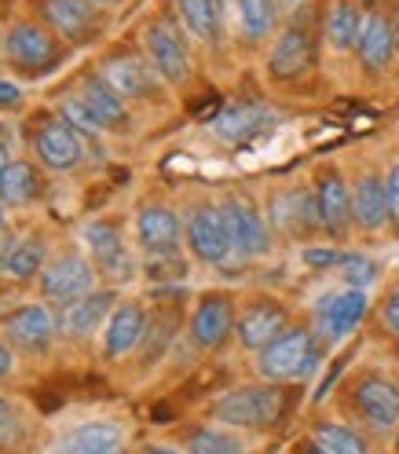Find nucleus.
Returning a JSON list of instances; mask_svg holds the SVG:
<instances>
[{
  "instance_id": "nucleus-1",
  "label": "nucleus",
  "mask_w": 399,
  "mask_h": 454,
  "mask_svg": "<svg viewBox=\"0 0 399 454\" xmlns=\"http://www.w3.org/2000/svg\"><path fill=\"white\" fill-rule=\"evenodd\" d=\"M316 363H319L316 333L308 326H286L271 345H264L256 352V374L271 385H278V381H293V378L311 374Z\"/></svg>"
},
{
  "instance_id": "nucleus-2",
  "label": "nucleus",
  "mask_w": 399,
  "mask_h": 454,
  "mask_svg": "<svg viewBox=\"0 0 399 454\" xmlns=\"http://www.w3.org/2000/svg\"><path fill=\"white\" fill-rule=\"evenodd\" d=\"M286 411V395L278 385H242L223 392L213 403V418L231 425V429H268Z\"/></svg>"
},
{
  "instance_id": "nucleus-3",
  "label": "nucleus",
  "mask_w": 399,
  "mask_h": 454,
  "mask_svg": "<svg viewBox=\"0 0 399 454\" xmlns=\"http://www.w3.org/2000/svg\"><path fill=\"white\" fill-rule=\"evenodd\" d=\"M352 411L356 418L374 433H388L399 425V385L381 378V374H366L352 385Z\"/></svg>"
},
{
  "instance_id": "nucleus-4",
  "label": "nucleus",
  "mask_w": 399,
  "mask_h": 454,
  "mask_svg": "<svg viewBox=\"0 0 399 454\" xmlns=\"http://www.w3.org/2000/svg\"><path fill=\"white\" fill-rule=\"evenodd\" d=\"M227 231H231V246L239 257H264L271 249V223L264 220V213L256 209L246 194H231L220 202Z\"/></svg>"
},
{
  "instance_id": "nucleus-5",
  "label": "nucleus",
  "mask_w": 399,
  "mask_h": 454,
  "mask_svg": "<svg viewBox=\"0 0 399 454\" xmlns=\"http://www.w3.org/2000/svg\"><path fill=\"white\" fill-rule=\"evenodd\" d=\"M187 246L194 253V261L202 264H223L231 257L235 246L220 206H194L187 213Z\"/></svg>"
},
{
  "instance_id": "nucleus-6",
  "label": "nucleus",
  "mask_w": 399,
  "mask_h": 454,
  "mask_svg": "<svg viewBox=\"0 0 399 454\" xmlns=\"http://www.w3.org/2000/svg\"><path fill=\"white\" fill-rule=\"evenodd\" d=\"M144 48L154 74L168 84H184L191 77V59H187V44L176 34L173 22H151L144 30Z\"/></svg>"
},
{
  "instance_id": "nucleus-7",
  "label": "nucleus",
  "mask_w": 399,
  "mask_h": 454,
  "mask_svg": "<svg viewBox=\"0 0 399 454\" xmlns=\"http://www.w3.org/2000/svg\"><path fill=\"white\" fill-rule=\"evenodd\" d=\"M70 114L89 129H118L129 121L125 99L103 77H89L81 84V99H70Z\"/></svg>"
},
{
  "instance_id": "nucleus-8",
  "label": "nucleus",
  "mask_w": 399,
  "mask_h": 454,
  "mask_svg": "<svg viewBox=\"0 0 399 454\" xmlns=\"http://www.w3.org/2000/svg\"><path fill=\"white\" fill-rule=\"evenodd\" d=\"M81 239H84V246H89L92 261H96V268L103 275H110L113 282H129L132 278V257H129V249H125L121 231L113 223H106V220L84 223Z\"/></svg>"
},
{
  "instance_id": "nucleus-9",
  "label": "nucleus",
  "mask_w": 399,
  "mask_h": 454,
  "mask_svg": "<svg viewBox=\"0 0 399 454\" xmlns=\"http://www.w3.org/2000/svg\"><path fill=\"white\" fill-rule=\"evenodd\" d=\"M235 323H239L235 319V301L227 294H206L202 301H198L194 316H191V340L198 348L213 352L231 337Z\"/></svg>"
},
{
  "instance_id": "nucleus-10",
  "label": "nucleus",
  "mask_w": 399,
  "mask_h": 454,
  "mask_svg": "<svg viewBox=\"0 0 399 454\" xmlns=\"http://www.w3.org/2000/svg\"><path fill=\"white\" fill-rule=\"evenodd\" d=\"M363 316H366V290L345 286L316 308V333L323 340H340L363 323Z\"/></svg>"
},
{
  "instance_id": "nucleus-11",
  "label": "nucleus",
  "mask_w": 399,
  "mask_h": 454,
  "mask_svg": "<svg viewBox=\"0 0 399 454\" xmlns=\"http://www.w3.org/2000/svg\"><path fill=\"white\" fill-rule=\"evenodd\" d=\"M316 213H319V227L326 235H345L352 223V187L345 184V176L337 168H323L316 180Z\"/></svg>"
},
{
  "instance_id": "nucleus-12",
  "label": "nucleus",
  "mask_w": 399,
  "mask_h": 454,
  "mask_svg": "<svg viewBox=\"0 0 399 454\" xmlns=\"http://www.w3.org/2000/svg\"><path fill=\"white\" fill-rule=\"evenodd\" d=\"M286 319L290 316H286V308H282V301H271V297L253 301L235 323L239 345L249 352H261L264 345H271V340L286 330Z\"/></svg>"
},
{
  "instance_id": "nucleus-13",
  "label": "nucleus",
  "mask_w": 399,
  "mask_h": 454,
  "mask_svg": "<svg viewBox=\"0 0 399 454\" xmlns=\"http://www.w3.org/2000/svg\"><path fill=\"white\" fill-rule=\"evenodd\" d=\"M278 125V114L261 103H231L213 118V136L220 144H246V139Z\"/></svg>"
},
{
  "instance_id": "nucleus-14",
  "label": "nucleus",
  "mask_w": 399,
  "mask_h": 454,
  "mask_svg": "<svg viewBox=\"0 0 399 454\" xmlns=\"http://www.w3.org/2000/svg\"><path fill=\"white\" fill-rule=\"evenodd\" d=\"M311 67H316V37H311L304 26L282 30V37L275 41V48L268 55V74L275 81H293V77L308 74Z\"/></svg>"
},
{
  "instance_id": "nucleus-15",
  "label": "nucleus",
  "mask_w": 399,
  "mask_h": 454,
  "mask_svg": "<svg viewBox=\"0 0 399 454\" xmlns=\"http://www.w3.org/2000/svg\"><path fill=\"white\" fill-rule=\"evenodd\" d=\"M92 264L77 257V253H70V257H59V261H51L44 271H41V290L44 297L51 301H63V304H74L77 297L84 294H92Z\"/></svg>"
},
{
  "instance_id": "nucleus-16",
  "label": "nucleus",
  "mask_w": 399,
  "mask_h": 454,
  "mask_svg": "<svg viewBox=\"0 0 399 454\" xmlns=\"http://www.w3.org/2000/svg\"><path fill=\"white\" fill-rule=\"evenodd\" d=\"M37 158L51 168V173H70V168L84 158L81 136L70 121H48L37 132Z\"/></svg>"
},
{
  "instance_id": "nucleus-17",
  "label": "nucleus",
  "mask_w": 399,
  "mask_h": 454,
  "mask_svg": "<svg viewBox=\"0 0 399 454\" xmlns=\"http://www.w3.org/2000/svg\"><path fill=\"white\" fill-rule=\"evenodd\" d=\"M4 51L12 63H19L26 70H44L55 63V41L37 22H15L4 37Z\"/></svg>"
},
{
  "instance_id": "nucleus-18",
  "label": "nucleus",
  "mask_w": 399,
  "mask_h": 454,
  "mask_svg": "<svg viewBox=\"0 0 399 454\" xmlns=\"http://www.w3.org/2000/svg\"><path fill=\"white\" fill-rule=\"evenodd\" d=\"M136 239L144 253H176L180 249V216L168 206H144L136 213Z\"/></svg>"
},
{
  "instance_id": "nucleus-19",
  "label": "nucleus",
  "mask_w": 399,
  "mask_h": 454,
  "mask_svg": "<svg viewBox=\"0 0 399 454\" xmlns=\"http://www.w3.org/2000/svg\"><path fill=\"white\" fill-rule=\"evenodd\" d=\"M268 223L282 227L286 235H308L319 227V213H316V194L311 191H282L271 198L268 206Z\"/></svg>"
},
{
  "instance_id": "nucleus-20",
  "label": "nucleus",
  "mask_w": 399,
  "mask_h": 454,
  "mask_svg": "<svg viewBox=\"0 0 399 454\" xmlns=\"http://www.w3.org/2000/svg\"><path fill=\"white\" fill-rule=\"evenodd\" d=\"M147 333V311L144 304H118L110 311V319H106V330H103V352L110 359H118V356H129L139 340H144Z\"/></svg>"
},
{
  "instance_id": "nucleus-21",
  "label": "nucleus",
  "mask_w": 399,
  "mask_h": 454,
  "mask_svg": "<svg viewBox=\"0 0 399 454\" xmlns=\"http://www.w3.org/2000/svg\"><path fill=\"white\" fill-rule=\"evenodd\" d=\"M154 67L136 59V55H113V59L103 63V81L110 84L121 99H147L154 92L158 74H151Z\"/></svg>"
},
{
  "instance_id": "nucleus-22",
  "label": "nucleus",
  "mask_w": 399,
  "mask_h": 454,
  "mask_svg": "<svg viewBox=\"0 0 399 454\" xmlns=\"http://www.w3.org/2000/svg\"><path fill=\"white\" fill-rule=\"evenodd\" d=\"M352 223L363 231H381L388 223V191L385 176L378 173H363L352 187Z\"/></svg>"
},
{
  "instance_id": "nucleus-23",
  "label": "nucleus",
  "mask_w": 399,
  "mask_h": 454,
  "mask_svg": "<svg viewBox=\"0 0 399 454\" xmlns=\"http://www.w3.org/2000/svg\"><path fill=\"white\" fill-rule=\"evenodd\" d=\"M4 333L22 348H44L55 333V316L44 304H22L4 316Z\"/></svg>"
},
{
  "instance_id": "nucleus-24",
  "label": "nucleus",
  "mask_w": 399,
  "mask_h": 454,
  "mask_svg": "<svg viewBox=\"0 0 399 454\" xmlns=\"http://www.w3.org/2000/svg\"><path fill=\"white\" fill-rule=\"evenodd\" d=\"M44 19L66 41H84L99 30V12L96 4H84V0H44Z\"/></svg>"
},
{
  "instance_id": "nucleus-25",
  "label": "nucleus",
  "mask_w": 399,
  "mask_h": 454,
  "mask_svg": "<svg viewBox=\"0 0 399 454\" xmlns=\"http://www.w3.org/2000/svg\"><path fill=\"white\" fill-rule=\"evenodd\" d=\"M66 454H121L125 450V429L118 421H84L66 436Z\"/></svg>"
},
{
  "instance_id": "nucleus-26",
  "label": "nucleus",
  "mask_w": 399,
  "mask_h": 454,
  "mask_svg": "<svg viewBox=\"0 0 399 454\" xmlns=\"http://www.w3.org/2000/svg\"><path fill=\"white\" fill-rule=\"evenodd\" d=\"M359 63L366 70H385L395 55V37H392V22H385V15H366L363 34H359Z\"/></svg>"
},
{
  "instance_id": "nucleus-27",
  "label": "nucleus",
  "mask_w": 399,
  "mask_h": 454,
  "mask_svg": "<svg viewBox=\"0 0 399 454\" xmlns=\"http://www.w3.org/2000/svg\"><path fill=\"white\" fill-rule=\"evenodd\" d=\"M110 311H113V290H92V294H84L77 297L70 308H66V333L74 337H89L103 319H110Z\"/></svg>"
},
{
  "instance_id": "nucleus-28",
  "label": "nucleus",
  "mask_w": 399,
  "mask_h": 454,
  "mask_svg": "<svg viewBox=\"0 0 399 454\" xmlns=\"http://www.w3.org/2000/svg\"><path fill=\"white\" fill-rule=\"evenodd\" d=\"M363 12L356 0H333L330 12H326V44L333 51H352L359 44L363 34Z\"/></svg>"
},
{
  "instance_id": "nucleus-29",
  "label": "nucleus",
  "mask_w": 399,
  "mask_h": 454,
  "mask_svg": "<svg viewBox=\"0 0 399 454\" xmlns=\"http://www.w3.org/2000/svg\"><path fill=\"white\" fill-rule=\"evenodd\" d=\"M37 198V173L30 161H8L0 168V206H26Z\"/></svg>"
},
{
  "instance_id": "nucleus-30",
  "label": "nucleus",
  "mask_w": 399,
  "mask_h": 454,
  "mask_svg": "<svg viewBox=\"0 0 399 454\" xmlns=\"http://www.w3.org/2000/svg\"><path fill=\"white\" fill-rule=\"evenodd\" d=\"M44 264V242L41 239H22L12 242L4 253H0V275L8 278H34Z\"/></svg>"
},
{
  "instance_id": "nucleus-31",
  "label": "nucleus",
  "mask_w": 399,
  "mask_h": 454,
  "mask_svg": "<svg viewBox=\"0 0 399 454\" xmlns=\"http://www.w3.org/2000/svg\"><path fill=\"white\" fill-rule=\"evenodd\" d=\"M311 440H316L326 454H370L366 440L348 429V425H337V421H319L316 429H311Z\"/></svg>"
},
{
  "instance_id": "nucleus-32",
  "label": "nucleus",
  "mask_w": 399,
  "mask_h": 454,
  "mask_svg": "<svg viewBox=\"0 0 399 454\" xmlns=\"http://www.w3.org/2000/svg\"><path fill=\"white\" fill-rule=\"evenodd\" d=\"M184 26L198 41H216L220 37V15L213 0H176Z\"/></svg>"
},
{
  "instance_id": "nucleus-33",
  "label": "nucleus",
  "mask_w": 399,
  "mask_h": 454,
  "mask_svg": "<svg viewBox=\"0 0 399 454\" xmlns=\"http://www.w3.org/2000/svg\"><path fill=\"white\" fill-rule=\"evenodd\" d=\"M239 26L246 41H264L275 26V0H239Z\"/></svg>"
},
{
  "instance_id": "nucleus-34",
  "label": "nucleus",
  "mask_w": 399,
  "mask_h": 454,
  "mask_svg": "<svg viewBox=\"0 0 399 454\" xmlns=\"http://www.w3.org/2000/svg\"><path fill=\"white\" fill-rule=\"evenodd\" d=\"M191 454H242V440L223 433V429H194L191 440H187Z\"/></svg>"
},
{
  "instance_id": "nucleus-35",
  "label": "nucleus",
  "mask_w": 399,
  "mask_h": 454,
  "mask_svg": "<svg viewBox=\"0 0 399 454\" xmlns=\"http://www.w3.org/2000/svg\"><path fill=\"white\" fill-rule=\"evenodd\" d=\"M378 261H370V257H363V253H348L345 261H340V278H345V286H352V290H366L370 282L378 278Z\"/></svg>"
},
{
  "instance_id": "nucleus-36",
  "label": "nucleus",
  "mask_w": 399,
  "mask_h": 454,
  "mask_svg": "<svg viewBox=\"0 0 399 454\" xmlns=\"http://www.w3.org/2000/svg\"><path fill=\"white\" fill-rule=\"evenodd\" d=\"M187 264L180 257V249L176 253H151L147 257V278H158V282H173V278H184Z\"/></svg>"
},
{
  "instance_id": "nucleus-37",
  "label": "nucleus",
  "mask_w": 399,
  "mask_h": 454,
  "mask_svg": "<svg viewBox=\"0 0 399 454\" xmlns=\"http://www.w3.org/2000/svg\"><path fill=\"white\" fill-rule=\"evenodd\" d=\"M348 253H340V249H330V246H308L304 249V264L308 268H340V261H345Z\"/></svg>"
},
{
  "instance_id": "nucleus-38",
  "label": "nucleus",
  "mask_w": 399,
  "mask_h": 454,
  "mask_svg": "<svg viewBox=\"0 0 399 454\" xmlns=\"http://www.w3.org/2000/svg\"><path fill=\"white\" fill-rule=\"evenodd\" d=\"M385 191H388V223L399 227V161L388 168L385 176Z\"/></svg>"
},
{
  "instance_id": "nucleus-39",
  "label": "nucleus",
  "mask_w": 399,
  "mask_h": 454,
  "mask_svg": "<svg viewBox=\"0 0 399 454\" xmlns=\"http://www.w3.org/2000/svg\"><path fill=\"white\" fill-rule=\"evenodd\" d=\"M381 323H385L392 333H399V290H392V294L381 301Z\"/></svg>"
},
{
  "instance_id": "nucleus-40",
  "label": "nucleus",
  "mask_w": 399,
  "mask_h": 454,
  "mask_svg": "<svg viewBox=\"0 0 399 454\" xmlns=\"http://www.w3.org/2000/svg\"><path fill=\"white\" fill-rule=\"evenodd\" d=\"M19 99H22V92H19V84L15 81H4L0 77V106H19Z\"/></svg>"
},
{
  "instance_id": "nucleus-41",
  "label": "nucleus",
  "mask_w": 399,
  "mask_h": 454,
  "mask_svg": "<svg viewBox=\"0 0 399 454\" xmlns=\"http://www.w3.org/2000/svg\"><path fill=\"white\" fill-rule=\"evenodd\" d=\"M12 374V352L8 345H0V378H8Z\"/></svg>"
},
{
  "instance_id": "nucleus-42",
  "label": "nucleus",
  "mask_w": 399,
  "mask_h": 454,
  "mask_svg": "<svg viewBox=\"0 0 399 454\" xmlns=\"http://www.w3.org/2000/svg\"><path fill=\"white\" fill-rule=\"evenodd\" d=\"M293 454H326V450H323V447H319L316 440H311V436H308L304 443H297V450H293Z\"/></svg>"
},
{
  "instance_id": "nucleus-43",
  "label": "nucleus",
  "mask_w": 399,
  "mask_h": 454,
  "mask_svg": "<svg viewBox=\"0 0 399 454\" xmlns=\"http://www.w3.org/2000/svg\"><path fill=\"white\" fill-rule=\"evenodd\" d=\"M392 37H395V48H399V8L392 12Z\"/></svg>"
},
{
  "instance_id": "nucleus-44",
  "label": "nucleus",
  "mask_w": 399,
  "mask_h": 454,
  "mask_svg": "<svg viewBox=\"0 0 399 454\" xmlns=\"http://www.w3.org/2000/svg\"><path fill=\"white\" fill-rule=\"evenodd\" d=\"M8 418H12V411H8V403H4V400H0V429L8 425Z\"/></svg>"
},
{
  "instance_id": "nucleus-45",
  "label": "nucleus",
  "mask_w": 399,
  "mask_h": 454,
  "mask_svg": "<svg viewBox=\"0 0 399 454\" xmlns=\"http://www.w3.org/2000/svg\"><path fill=\"white\" fill-rule=\"evenodd\" d=\"M144 454H176V450H173V447H147Z\"/></svg>"
},
{
  "instance_id": "nucleus-46",
  "label": "nucleus",
  "mask_w": 399,
  "mask_h": 454,
  "mask_svg": "<svg viewBox=\"0 0 399 454\" xmlns=\"http://www.w3.org/2000/svg\"><path fill=\"white\" fill-rule=\"evenodd\" d=\"M8 165V151H4V144H0V168Z\"/></svg>"
},
{
  "instance_id": "nucleus-47",
  "label": "nucleus",
  "mask_w": 399,
  "mask_h": 454,
  "mask_svg": "<svg viewBox=\"0 0 399 454\" xmlns=\"http://www.w3.org/2000/svg\"><path fill=\"white\" fill-rule=\"evenodd\" d=\"M84 4H118V0H84Z\"/></svg>"
},
{
  "instance_id": "nucleus-48",
  "label": "nucleus",
  "mask_w": 399,
  "mask_h": 454,
  "mask_svg": "<svg viewBox=\"0 0 399 454\" xmlns=\"http://www.w3.org/2000/svg\"><path fill=\"white\" fill-rule=\"evenodd\" d=\"M290 4H304V0H290Z\"/></svg>"
},
{
  "instance_id": "nucleus-49",
  "label": "nucleus",
  "mask_w": 399,
  "mask_h": 454,
  "mask_svg": "<svg viewBox=\"0 0 399 454\" xmlns=\"http://www.w3.org/2000/svg\"><path fill=\"white\" fill-rule=\"evenodd\" d=\"M0 48H4V37H0Z\"/></svg>"
}]
</instances>
